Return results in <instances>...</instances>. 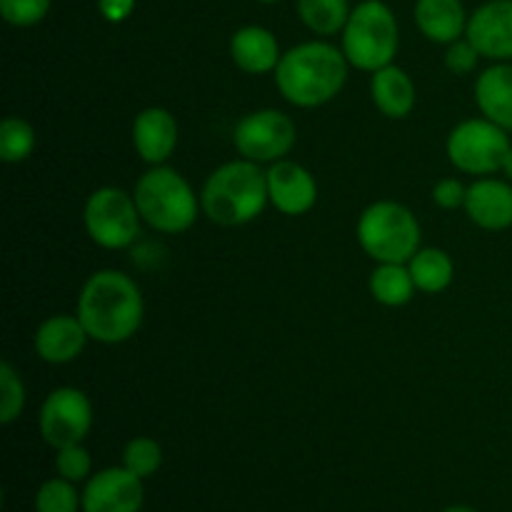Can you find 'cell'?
Segmentation results:
<instances>
[{
  "mask_svg": "<svg viewBox=\"0 0 512 512\" xmlns=\"http://www.w3.org/2000/svg\"><path fill=\"white\" fill-rule=\"evenodd\" d=\"M75 315L90 340L120 345L133 338L145 318V300L140 285L123 270L105 268L90 275L78 293Z\"/></svg>",
  "mask_w": 512,
  "mask_h": 512,
  "instance_id": "cell-1",
  "label": "cell"
},
{
  "mask_svg": "<svg viewBox=\"0 0 512 512\" xmlns=\"http://www.w3.org/2000/svg\"><path fill=\"white\" fill-rule=\"evenodd\" d=\"M348 58L328 40H308L285 50L275 68L280 95L295 108H320L340 95L348 83Z\"/></svg>",
  "mask_w": 512,
  "mask_h": 512,
  "instance_id": "cell-2",
  "label": "cell"
},
{
  "mask_svg": "<svg viewBox=\"0 0 512 512\" xmlns=\"http://www.w3.org/2000/svg\"><path fill=\"white\" fill-rule=\"evenodd\" d=\"M268 173L253 160H230L208 175L200 193L203 215L223 228L253 223L268 208Z\"/></svg>",
  "mask_w": 512,
  "mask_h": 512,
  "instance_id": "cell-3",
  "label": "cell"
},
{
  "mask_svg": "<svg viewBox=\"0 0 512 512\" xmlns=\"http://www.w3.org/2000/svg\"><path fill=\"white\" fill-rule=\"evenodd\" d=\"M133 195L143 223L165 235L190 230L203 210L193 185L170 165H150L135 183Z\"/></svg>",
  "mask_w": 512,
  "mask_h": 512,
  "instance_id": "cell-4",
  "label": "cell"
},
{
  "mask_svg": "<svg viewBox=\"0 0 512 512\" xmlns=\"http://www.w3.org/2000/svg\"><path fill=\"white\" fill-rule=\"evenodd\" d=\"M340 48L353 68L375 73L393 65L400 48V25L383 0H360L340 33Z\"/></svg>",
  "mask_w": 512,
  "mask_h": 512,
  "instance_id": "cell-5",
  "label": "cell"
},
{
  "mask_svg": "<svg viewBox=\"0 0 512 512\" xmlns=\"http://www.w3.org/2000/svg\"><path fill=\"white\" fill-rule=\"evenodd\" d=\"M358 243L375 263H410L423 248V228L408 205L375 200L358 218Z\"/></svg>",
  "mask_w": 512,
  "mask_h": 512,
  "instance_id": "cell-6",
  "label": "cell"
},
{
  "mask_svg": "<svg viewBox=\"0 0 512 512\" xmlns=\"http://www.w3.org/2000/svg\"><path fill=\"white\" fill-rule=\"evenodd\" d=\"M510 148L508 130L485 115L458 123L445 140V153L453 168L465 175H478V178L500 173Z\"/></svg>",
  "mask_w": 512,
  "mask_h": 512,
  "instance_id": "cell-7",
  "label": "cell"
},
{
  "mask_svg": "<svg viewBox=\"0 0 512 512\" xmlns=\"http://www.w3.org/2000/svg\"><path fill=\"white\" fill-rule=\"evenodd\" d=\"M83 223L95 245L105 250H123L138 240L143 218L133 193L105 185L93 190L85 200Z\"/></svg>",
  "mask_w": 512,
  "mask_h": 512,
  "instance_id": "cell-8",
  "label": "cell"
},
{
  "mask_svg": "<svg viewBox=\"0 0 512 512\" xmlns=\"http://www.w3.org/2000/svg\"><path fill=\"white\" fill-rule=\"evenodd\" d=\"M298 143V128L283 110L260 108L238 120L233 130V145L240 158L253 163H278L290 155Z\"/></svg>",
  "mask_w": 512,
  "mask_h": 512,
  "instance_id": "cell-9",
  "label": "cell"
},
{
  "mask_svg": "<svg viewBox=\"0 0 512 512\" xmlns=\"http://www.w3.org/2000/svg\"><path fill=\"white\" fill-rule=\"evenodd\" d=\"M38 428L53 450L83 443L93 428V405L80 388H55L40 405Z\"/></svg>",
  "mask_w": 512,
  "mask_h": 512,
  "instance_id": "cell-10",
  "label": "cell"
},
{
  "mask_svg": "<svg viewBox=\"0 0 512 512\" xmlns=\"http://www.w3.org/2000/svg\"><path fill=\"white\" fill-rule=\"evenodd\" d=\"M143 503V478L123 465L90 475L83 488V512H140Z\"/></svg>",
  "mask_w": 512,
  "mask_h": 512,
  "instance_id": "cell-11",
  "label": "cell"
},
{
  "mask_svg": "<svg viewBox=\"0 0 512 512\" xmlns=\"http://www.w3.org/2000/svg\"><path fill=\"white\" fill-rule=\"evenodd\" d=\"M270 205L288 218L310 213L318 203V180L305 165L295 160H278L268 170Z\"/></svg>",
  "mask_w": 512,
  "mask_h": 512,
  "instance_id": "cell-12",
  "label": "cell"
},
{
  "mask_svg": "<svg viewBox=\"0 0 512 512\" xmlns=\"http://www.w3.org/2000/svg\"><path fill=\"white\" fill-rule=\"evenodd\" d=\"M465 38L495 63L512 60V0H488L468 18Z\"/></svg>",
  "mask_w": 512,
  "mask_h": 512,
  "instance_id": "cell-13",
  "label": "cell"
},
{
  "mask_svg": "<svg viewBox=\"0 0 512 512\" xmlns=\"http://www.w3.org/2000/svg\"><path fill=\"white\" fill-rule=\"evenodd\" d=\"M130 140L138 158L148 165H165L180 143V125L168 108H145L135 115Z\"/></svg>",
  "mask_w": 512,
  "mask_h": 512,
  "instance_id": "cell-14",
  "label": "cell"
},
{
  "mask_svg": "<svg viewBox=\"0 0 512 512\" xmlns=\"http://www.w3.org/2000/svg\"><path fill=\"white\" fill-rule=\"evenodd\" d=\"M90 335L83 328L78 315H50L38 325L33 335V348L43 363L48 365H68L80 358V353L88 345Z\"/></svg>",
  "mask_w": 512,
  "mask_h": 512,
  "instance_id": "cell-15",
  "label": "cell"
},
{
  "mask_svg": "<svg viewBox=\"0 0 512 512\" xmlns=\"http://www.w3.org/2000/svg\"><path fill=\"white\" fill-rule=\"evenodd\" d=\"M465 213L478 228L500 233L512 228V183L500 178H478L468 185Z\"/></svg>",
  "mask_w": 512,
  "mask_h": 512,
  "instance_id": "cell-16",
  "label": "cell"
},
{
  "mask_svg": "<svg viewBox=\"0 0 512 512\" xmlns=\"http://www.w3.org/2000/svg\"><path fill=\"white\" fill-rule=\"evenodd\" d=\"M230 58L235 68H240L248 75H265L275 73L283 50H280L278 38L273 30L263 25H243L230 38Z\"/></svg>",
  "mask_w": 512,
  "mask_h": 512,
  "instance_id": "cell-17",
  "label": "cell"
},
{
  "mask_svg": "<svg viewBox=\"0 0 512 512\" xmlns=\"http://www.w3.org/2000/svg\"><path fill=\"white\" fill-rule=\"evenodd\" d=\"M370 98L380 110V115L390 120L408 118L418 103V90L408 70L398 65H385V68L370 73Z\"/></svg>",
  "mask_w": 512,
  "mask_h": 512,
  "instance_id": "cell-18",
  "label": "cell"
},
{
  "mask_svg": "<svg viewBox=\"0 0 512 512\" xmlns=\"http://www.w3.org/2000/svg\"><path fill=\"white\" fill-rule=\"evenodd\" d=\"M413 15L420 33L438 45H450L463 38L470 18L463 0H418Z\"/></svg>",
  "mask_w": 512,
  "mask_h": 512,
  "instance_id": "cell-19",
  "label": "cell"
},
{
  "mask_svg": "<svg viewBox=\"0 0 512 512\" xmlns=\"http://www.w3.org/2000/svg\"><path fill=\"white\" fill-rule=\"evenodd\" d=\"M475 103L485 118L512 130V63H495L478 75Z\"/></svg>",
  "mask_w": 512,
  "mask_h": 512,
  "instance_id": "cell-20",
  "label": "cell"
},
{
  "mask_svg": "<svg viewBox=\"0 0 512 512\" xmlns=\"http://www.w3.org/2000/svg\"><path fill=\"white\" fill-rule=\"evenodd\" d=\"M370 295L385 308H403L418 293L408 263H378L370 273Z\"/></svg>",
  "mask_w": 512,
  "mask_h": 512,
  "instance_id": "cell-21",
  "label": "cell"
},
{
  "mask_svg": "<svg viewBox=\"0 0 512 512\" xmlns=\"http://www.w3.org/2000/svg\"><path fill=\"white\" fill-rule=\"evenodd\" d=\"M408 268L415 280V288L428 295H438L448 290L455 278L453 258L440 248H420L410 258Z\"/></svg>",
  "mask_w": 512,
  "mask_h": 512,
  "instance_id": "cell-22",
  "label": "cell"
},
{
  "mask_svg": "<svg viewBox=\"0 0 512 512\" xmlns=\"http://www.w3.org/2000/svg\"><path fill=\"white\" fill-rule=\"evenodd\" d=\"M295 8H298L300 23L320 38L343 33L350 10H353L348 0H298Z\"/></svg>",
  "mask_w": 512,
  "mask_h": 512,
  "instance_id": "cell-23",
  "label": "cell"
},
{
  "mask_svg": "<svg viewBox=\"0 0 512 512\" xmlns=\"http://www.w3.org/2000/svg\"><path fill=\"white\" fill-rule=\"evenodd\" d=\"M35 145H38V135L25 118L8 115L0 123V160L3 163H23L35 153Z\"/></svg>",
  "mask_w": 512,
  "mask_h": 512,
  "instance_id": "cell-24",
  "label": "cell"
},
{
  "mask_svg": "<svg viewBox=\"0 0 512 512\" xmlns=\"http://www.w3.org/2000/svg\"><path fill=\"white\" fill-rule=\"evenodd\" d=\"M83 493L65 478H50L35 493V512H80Z\"/></svg>",
  "mask_w": 512,
  "mask_h": 512,
  "instance_id": "cell-25",
  "label": "cell"
},
{
  "mask_svg": "<svg viewBox=\"0 0 512 512\" xmlns=\"http://www.w3.org/2000/svg\"><path fill=\"white\" fill-rule=\"evenodd\" d=\"M163 465V448L155 438L148 435H138V438L128 440L123 448V468L138 478H153Z\"/></svg>",
  "mask_w": 512,
  "mask_h": 512,
  "instance_id": "cell-26",
  "label": "cell"
},
{
  "mask_svg": "<svg viewBox=\"0 0 512 512\" xmlns=\"http://www.w3.org/2000/svg\"><path fill=\"white\" fill-rule=\"evenodd\" d=\"M25 383L18 370L5 360L0 363V423L13 425L25 410Z\"/></svg>",
  "mask_w": 512,
  "mask_h": 512,
  "instance_id": "cell-27",
  "label": "cell"
},
{
  "mask_svg": "<svg viewBox=\"0 0 512 512\" xmlns=\"http://www.w3.org/2000/svg\"><path fill=\"white\" fill-rule=\"evenodd\" d=\"M53 0H0V18L13 28H33L43 23Z\"/></svg>",
  "mask_w": 512,
  "mask_h": 512,
  "instance_id": "cell-28",
  "label": "cell"
},
{
  "mask_svg": "<svg viewBox=\"0 0 512 512\" xmlns=\"http://www.w3.org/2000/svg\"><path fill=\"white\" fill-rule=\"evenodd\" d=\"M90 470H93V458L83 448V443L55 450V473L60 478L70 480V483H83L90 478Z\"/></svg>",
  "mask_w": 512,
  "mask_h": 512,
  "instance_id": "cell-29",
  "label": "cell"
},
{
  "mask_svg": "<svg viewBox=\"0 0 512 512\" xmlns=\"http://www.w3.org/2000/svg\"><path fill=\"white\" fill-rule=\"evenodd\" d=\"M480 58H483L480 50L463 35V38L448 45L443 60H445V68H448L453 75H470L475 73V68H478Z\"/></svg>",
  "mask_w": 512,
  "mask_h": 512,
  "instance_id": "cell-30",
  "label": "cell"
},
{
  "mask_svg": "<svg viewBox=\"0 0 512 512\" xmlns=\"http://www.w3.org/2000/svg\"><path fill=\"white\" fill-rule=\"evenodd\" d=\"M468 198V185L460 183V178H443L433 188V203L443 210L465 208Z\"/></svg>",
  "mask_w": 512,
  "mask_h": 512,
  "instance_id": "cell-31",
  "label": "cell"
},
{
  "mask_svg": "<svg viewBox=\"0 0 512 512\" xmlns=\"http://www.w3.org/2000/svg\"><path fill=\"white\" fill-rule=\"evenodd\" d=\"M138 0H98V10L108 23H123L133 15Z\"/></svg>",
  "mask_w": 512,
  "mask_h": 512,
  "instance_id": "cell-32",
  "label": "cell"
},
{
  "mask_svg": "<svg viewBox=\"0 0 512 512\" xmlns=\"http://www.w3.org/2000/svg\"><path fill=\"white\" fill-rule=\"evenodd\" d=\"M500 173L505 175V180H510V183H512V148H510V153L505 155V160H503V170H500Z\"/></svg>",
  "mask_w": 512,
  "mask_h": 512,
  "instance_id": "cell-33",
  "label": "cell"
},
{
  "mask_svg": "<svg viewBox=\"0 0 512 512\" xmlns=\"http://www.w3.org/2000/svg\"><path fill=\"white\" fill-rule=\"evenodd\" d=\"M443 512H478V510L468 508V505H450V508H445Z\"/></svg>",
  "mask_w": 512,
  "mask_h": 512,
  "instance_id": "cell-34",
  "label": "cell"
},
{
  "mask_svg": "<svg viewBox=\"0 0 512 512\" xmlns=\"http://www.w3.org/2000/svg\"><path fill=\"white\" fill-rule=\"evenodd\" d=\"M258 3H265V5H273V3H280V0H258Z\"/></svg>",
  "mask_w": 512,
  "mask_h": 512,
  "instance_id": "cell-35",
  "label": "cell"
}]
</instances>
